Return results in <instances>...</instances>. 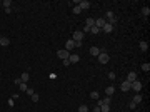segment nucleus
Returning <instances> with one entry per match:
<instances>
[{"instance_id": "f257e3e1", "label": "nucleus", "mask_w": 150, "mask_h": 112, "mask_svg": "<svg viewBox=\"0 0 150 112\" xmlns=\"http://www.w3.org/2000/svg\"><path fill=\"white\" fill-rule=\"evenodd\" d=\"M97 59H98V62H100V64H107V62H108V60H110V57H108V54H107V52H100V54H98V57H97Z\"/></svg>"}, {"instance_id": "f03ea898", "label": "nucleus", "mask_w": 150, "mask_h": 112, "mask_svg": "<svg viewBox=\"0 0 150 112\" xmlns=\"http://www.w3.org/2000/svg\"><path fill=\"white\" fill-rule=\"evenodd\" d=\"M57 57H58V59H62V60H65V59H68V57H70V52H68V50H65V49H60V50L57 52Z\"/></svg>"}, {"instance_id": "7ed1b4c3", "label": "nucleus", "mask_w": 150, "mask_h": 112, "mask_svg": "<svg viewBox=\"0 0 150 112\" xmlns=\"http://www.w3.org/2000/svg\"><path fill=\"white\" fill-rule=\"evenodd\" d=\"M84 32H82V30H77V32H74V37H72V40H74V42H82V40H84Z\"/></svg>"}, {"instance_id": "20e7f679", "label": "nucleus", "mask_w": 150, "mask_h": 112, "mask_svg": "<svg viewBox=\"0 0 150 112\" xmlns=\"http://www.w3.org/2000/svg\"><path fill=\"white\" fill-rule=\"evenodd\" d=\"M130 89H133L135 92H140V90H142V82H140V80H133L132 85H130Z\"/></svg>"}, {"instance_id": "39448f33", "label": "nucleus", "mask_w": 150, "mask_h": 112, "mask_svg": "<svg viewBox=\"0 0 150 112\" xmlns=\"http://www.w3.org/2000/svg\"><path fill=\"white\" fill-rule=\"evenodd\" d=\"M130 82H127V80H125V82H122V84H120V90H122V92H129V90H130Z\"/></svg>"}, {"instance_id": "423d86ee", "label": "nucleus", "mask_w": 150, "mask_h": 112, "mask_svg": "<svg viewBox=\"0 0 150 112\" xmlns=\"http://www.w3.org/2000/svg\"><path fill=\"white\" fill-rule=\"evenodd\" d=\"M78 7H80L82 10L90 9V2H87V0H80V2H78Z\"/></svg>"}, {"instance_id": "0eeeda50", "label": "nucleus", "mask_w": 150, "mask_h": 112, "mask_svg": "<svg viewBox=\"0 0 150 112\" xmlns=\"http://www.w3.org/2000/svg\"><path fill=\"white\" fill-rule=\"evenodd\" d=\"M102 32H105V34H110V32H113V27L108 24V22H105V25L102 27Z\"/></svg>"}, {"instance_id": "6e6552de", "label": "nucleus", "mask_w": 150, "mask_h": 112, "mask_svg": "<svg viewBox=\"0 0 150 112\" xmlns=\"http://www.w3.org/2000/svg\"><path fill=\"white\" fill-rule=\"evenodd\" d=\"M100 52H102V50H100V49H98V47H90V55H94V57H98V54H100Z\"/></svg>"}, {"instance_id": "1a4fd4ad", "label": "nucleus", "mask_w": 150, "mask_h": 112, "mask_svg": "<svg viewBox=\"0 0 150 112\" xmlns=\"http://www.w3.org/2000/svg\"><path fill=\"white\" fill-rule=\"evenodd\" d=\"M105 94H107V97H112L113 94H115V87H113V85H108V87L105 89Z\"/></svg>"}, {"instance_id": "9d476101", "label": "nucleus", "mask_w": 150, "mask_h": 112, "mask_svg": "<svg viewBox=\"0 0 150 112\" xmlns=\"http://www.w3.org/2000/svg\"><path fill=\"white\" fill-rule=\"evenodd\" d=\"M105 22H107L105 19H95V27H98L100 30H102V27L105 25Z\"/></svg>"}, {"instance_id": "9b49d317", "label": "nucleus", "mask_w": 150, "mask_h": 112, "mask_svg": "<svg viewBox=\"0 0 150 112\" xmlns=\"http://www.w3.org/2000/svg\"><path fill=\"white\" fill-rule=\"evenodd\" d=\"M0 45L2 47H9L10 45V38L9 37H0Z\"/></svg>"}, {"instance_id": "f8f14e48", "label": "nucleus", "mask_w": 150, "mask_h": 112, "mask_svg": "<svg viewBox=\"0 0 150 112\" xmlns=\"http://www.w3.org/2000/svg\"><path fill=\"white\" fill-rule=\"evenodd\" d=\"M133 80H137V74L135 72H129V75H127V82H133Z\"/></svg>"}, {"instance_id": "ddd939ff", "label": "nucleus", "mask_w": 150, "mask_h": 112, "mask_svg": "<svg viewBox=\"0 0 150 112\" xmlns=\"http://www.w3.org/2000/svg\"><path fill=\"white\" fill-rule=\"evenodd\" d=\"M72 49H75V42H74V40H72V38H70V40H67V45H65V50H68V52H70V50H72Z\"/></svg>"}, {"instance_id": "4468645a", "label": "nucleus", "mask_w": 150, "mask_h": 112, "mask_svg": "<svg viewBox=\"0 0 150 112\" xmlns=\"http://www.w3.org/2000/svg\"><path fill=\"white\" fill-rule=\"evenodd\" d=\"M20 79H22V82H25V84H27L28 80H30V74H28V72H22Z\"/></svg>"}, {"instance_id": "2eb2a0df", "label": "nucleus", "mask_w": 150, "mask_h": 112, "mask_svg": "<svg viewBox=\"0 0 150 112\" xmlns=\"http://www.w3.org/2000/svg\"><path fill=\"white\" fill-rule=\"evenodd\" d=\"M68 60H70V64H77V62L80 60V57L74 54V55H70V57H68Z\"/></svg>"}, {"instance_id": "dca6fc26", "label": "nucleus", "mask_w": 150, "mask_h": 112, "mask_svg": "<svg viewBox=\"0 0 150 112\" xmlns=\"http://www.w3.org/2000/svg\"><path fill=\"white\" fill-rule=\"evenodd\" d=\"M132 102H133V104H140V102H142V95H140V94H135Z\"/></svg>"}, {"instance_id": "f3484780", "label": "nucleus", "mask_w": 150, "mask_h": 112, "mask_svg": "<svg viewBox=\"0 0 150 112\" xmlns=\"http://www.w3.org/2000/svg\"><path fill=\"white\" fill-rule=\"evenodd\" d=\"M98 107H100V112H110V105H107V104H102Z\"/></svg>"}, {"instance_id": "a211bd4d", "label": "nucleus", "mask_w": 150, "mask_h": 112, "mask_svg": "<svg viewBox=\"0 0 150 112\" xmlns=\"http://www.w3.org/2000/svg\"><path fill=\"white\" fill-rule=\"evenodd\" d=\"M85 25H87V27H94V25H95V19H92V17H90V19H87Z\"/></svg>"}, {"instance_id": "6ab92c4d", "label": "nucleus", "mask_w": 150, "mask_h": 112, "mask_svg": "<svg viewBox=\"0 0 150 112\" xmlns=\"http://www.w3.org/2000/svg\"><path fill=\"white\" fill-rule=\"evenodd\" d=\"M139 45H140V50H142V52H147V49H149V44H147V42H140Z\"/></svg>"}, {"instance_id": "aec40b11", "label": "nucleus", "mask_w": 150, "mask_h": 112, "mask_svg": "<svg viewBox=\"0 0 150 112\" xmlns=\"http://www.w3.org/2000/svg\"><path fill=\"white\" fill-rule=\"evenodd\" d=\"M142 15H143V17H149L150 15V9L149 7H143V9H142Z\"/></svg>"}, {"instance_id": "412c9836", "label": "nucleus", "mask_w": 150, "mask_h": 112, "mask_svg": "<svg viewBox=\"0 0 150 112\" xmlns=\"http://www.w3.org/2000/svg\"><path fill=\"white\" fill-rule=\"evenodd\" d=\"M90 99H94V100H98V92H97V90L90 92Z\"/></svg>"}, {"instance_id": "4be33fe9", "label": "nucleus", "mask_w": 150, "mask_h": 112, "mask_svg": "<svg viewBox=\"0 0 150 112\" xmlns=\"http://www.w3.org/2000/svg\"><path fill=\"white\" fill-rule=\"evenodd\" d=\"M142 70H143V72H149L150 70V64L149 62H147V64H142Z\"/></svg>"}, {"instance_id": "5701e85b", "label": "nucleus", "mask_w": 150, "mask_h": 112, "mask_svg": "<svg viewBox=\"0 0 150 112\" xmlns=\"http://www.w3.org/2000/svg\"><path fill=\"white\" fill-rule=\"evenodd\" d=\"M90 32H92V34H100L102 30H100L98 27H95V25H94V27H90Z\"/></svg>"}, {"instance_id": "b1692460", "label": "nucleus", "mask_w": 150, "mask_h": 112, "mask_svg": "<svg viewBox=\"0 0 150 112\" xmlns=\"http://www.w3.org/2000/svg\"><path fill=\"white\" fill-rule=\"evenodd\" d=\"M78 112H88V107H87L85 104H82V105L78 107Z\"/></svg>"}, {"instance_id": "393cba45", "label": "nucleus", "mask_w": 150, "mask_h": 112, "mask_svg": "<svg viewBox=\"0 0 150 112\" xmlns=\"http://www.w3.org/2000/svg\"><path fill=\"white\" fill-rule=\"evenodd\" d=\"M2 5H3L5 9H10V5H12V2H10V0H3V2H2Z\"/></svg>"}, {"instance_id": "a878e982", "label": "nucleus", "mask_w": 150, "mask_h": 112, "mask_svg": "<svg viewBox=\"0 0 150 112\" xmlns=\"http://www.w3.org/2000/svg\"><path fill=\"white\" fill-rule=\"evenodd\" d=\"M19 89H20V92H25V90H27V84H25V82H22V84L19 85Z\"/></svg>"}, {"instance_id": "bb28decb", "label": "nucleus", "mask_w": 150, "mask_h": 112, "mask_svg": "<svg viewBox=\"0 0 150 112\" xmlns=\"http://www.w3.org/2000/svg\"><path fill=\"white\" fill-rule=\"evenodd\" d=\"M25 92H27V95H30V97H32V95L35 94V90H33L32 87H27V90H25Z\"/></svg>"}, {"instance_id": "cd10ccee", "label": "nucleus", "mask_w": 150, "mask_h": 112, "mask_svg": "<svg viewBox=\"0 0 150 112\" xmlns=\"http://www.w3.org/2000/svg\"><path fill=\"white\" fill-rule=\"evenodd\" d=\"M112 19H113V12H107V19L105 20L108 22V20H112Z\"/></svg>"}, {"instance_id": "c85d7f7f", "label": "nucleus", "mask_w": 150, "mask_h": 112, "mask_svg": "<svg viewBox=\"0 0 150 112\" xmlns=\"http://www.w3.org/2000/svg\"><path fill=\"white\" fill-rule=\"evenodd\" d=\"M13 84H15V85H20V84H22V79H20V77L13 79Z\"/></svg>"}, {"instance_id": "c756f323", "label": "nucleus", "mask_w": 150, "mask_h": 112, "mask_svg": "<svg viewBox=\"0 0 150 112\" xmlns=\"http://www.w3.org/2000/svg\"><path fill=\"white\" fill-rule=\"evenodd\" d=\"M80 12H82V9H80L78 5H75L74 7V13H80Z\"/></svg>"}, {"instance_id": "7c9ffc66", "label": "nucleus", "mask_w": 150, "mask_h": 112, "mask_svg": "<svg viewBox=\"0 0 150 112\" xmlns=\"http://www.w3.org/2000/svg\"><path fill=\"white\" fill-rule=\"evenodd\" d=\"M115 77H117L115 72H108V79H110V80H115Z\"/></svg>"}, {"instance_id": "2f4dec72", "label": "nucleus", "mask_w": 150, "mask_h": 112, "mask_svg": "<svg viewBox=\"0 0 150 112\" xmlns=\"http://www.w3.org/2000/svg\"><path fill=\"white\" fill-rule=\"evenodd\" d=\"M32 100H33V102H38V94H37V92L32 95Z\"/></svg>"}, {"instance_id": "473e14b6", "label": "nucleus", "mask_w": 150, "mask_h": 112, "mask_svg": "<svg viewBox=\"0 0 150 112\" xmlns=\"http://www.w3.org/2000/svg\"><path fill=\"white\" fill-rule=\"evenodd\" d=\"M62 62H64V65H65V67H68V65H70V60H68V59H65V60H62Z\"/></svg>"}, {"instance_id": "72a5a7b5", "label": "nucleus", "mask_w": 150, "mask_h": 112, "mask_svg": "<svg viewBox=\"0 0 150 112\" xmlns=\"http://www.w3.org/2000/svg\"><path fill=\"white\" fill-rule=\"evenodd\" d=\"M94 112H100V107L97 105V107H95V109H94Z\"/></svg>"}, {"instance_id": "f704fd0d", "label": "nucleus", "mask_w": 150, "mask_h": 112, "mask_svg": "<svg viewBox=\"0 0 150 112\" xmlns=\"http://www.w3.org/2000/svg\"><path fill=\"white\" fill-rule=\"evenodd\" d=\"M0 5H2V2H0Z\"/></svg>"}]
</instances>
